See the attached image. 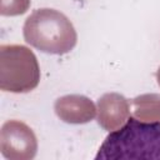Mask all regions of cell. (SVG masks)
<instances>
[{"instance_id":"cell-1","label":"cell","mask_w":160,"mask_h":160,"mask_svg":"<svg viewBox=\"0 0 160 160\" xmlns=\"http://www.w3.org/2000/svg\"><path fill=\"white\" fill-rule=\"evenodd\" d=\"M160 159V121L130 118L111 131L99 148L95 160Z\"/></svg>"}]
</instances>
